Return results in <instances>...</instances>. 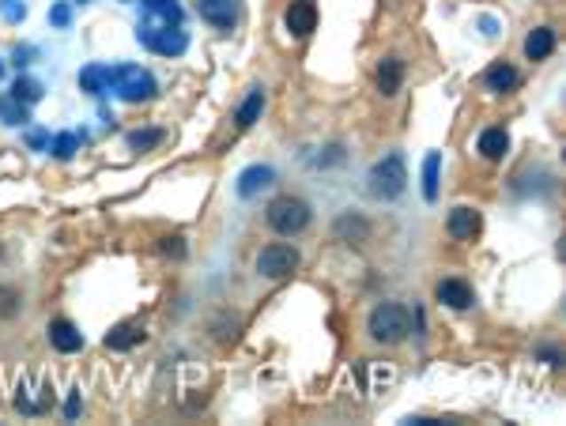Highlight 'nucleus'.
Segmentation results:
<instances>
[{
    "label": "nucleus",
    "mask_w": 566,
    "mask_h": 426,
    "mask_svg": "<svg viewBox=\"0 0 566 426\" xmlns=\"http://www.w3.org/2000/svg\"><path fill=\"white\" fill-rule=\"evenodd\" d=\"M72 151H76V136H72V132H61V136H57V143H53V155H57V159H68Z\"/></svg>",
    "instance_id": "obj_26"
},
{
    "label": "nucleus",
    "mask_w": 566,
    "mask_h": 426,
    "mask_svg": "<svg viewBox=\"0 0 566 426\" xmlns=\"http://www.w3.org/2000/svg\"><path fill=\"white\" fill-rule=\"evenodd\" d=\"M295 268H299V249L287 245V242H272V245H264L257 253V272L264 279H283V275H291Z\"/></svg>",
    "instance_id": "obj_4"
},
{
    "label": "nucleus",
    "mask_w": 566,
    "mask_h": 426,
    "mask_svg": "<svg viewBox=\"0 0 566 426\" xmlns=\"http://www.w3.org/2000/svg\"><path fill=\"white\" fill-rule=\"evenodd\" d=\"M80 4H83V0H80Z\"/></svg>",
    "instance_id": "obj_31"
},
{
    "label": "nucleus",
    "mask_w": 566,
    "mask_h": 426,
    "mask_svg": "<svg viewBox=\"0 0 566 426\" xmlns=\"http://www.w3.org/2000/svg\"><path fill=\"white\" fill-rule=\"evenodd\" d=\"M283 23H287V31H291L295 38H306V35L318 27L314 0H291V8H287V16H283Z\"/></svg>",
    "instance_id": "obj_7"
},
{
    "label": "nucleus",
    "mask_w": 566,
    "mask_h": 426,
    "mask_svg": "<svg viewBox=\"0 0 566 426\" xmlns=\"http://www.w3.org/2000/svg\"><path fill=\"white\" fill-rule=\"evenodd\" d=\"M159 143H162V128H140L129 136V148H137V151H152Z\"/></svg>",
    "instance_id": "obj_23"
},
{
    "label": "nucleus",
    "mask_w": 566,
    "mask_h": 426,
    "mask_svg": "<svg viewBox=\"0 0 566 426\" xmlns=\"http://www.w3.org/2000/svg\"><path fill=\"white\" fill-rule=\"evenodd\" d=\"M483 83H487V91H514V87L521 83V76H517L514 65L499 61V65H491V68L483 72Z\"/></svg>",
    "instance_id": "obj_15"
},
{
    "label": "nucleus",
    "mask_w": 566,
    "mask_h": 426,
    "mask_svg": "<svg viewBox=\"0 0 566 426\" xmlns=\"http://www.w3.org/2000/svg\"><path fill=\"white\" fill-rule=\"evenodd\" d=\"M551 50H555V31H551V27H536V31L525 38L529 61H544V57H551Z\"/></svg>",
    "instance_id": "obj_17"
},
{
    "label": "nucleus",
    "mask_w": 566,
    "mask_h": 426,
    "mask_svg": "<svg viewBox=\"0 0 566 426\" xmlns=\"http://www.w3.org/2000/svg\"><path fill=\"white\" fill-rule=\"evenodd\" d=\"M68 19H72V8H68V4H57V8L50 12V23H53V27H68Z\"/></svg>",
    "instance_id": "obj_28"
},
{
    "label": "nucleus",
    "mask_w": 566,
    "mask_h": 426,
    "mask_svg": "<svg viewBox=\"0 0 566 426\" xmlns=\"http://www.w3.org/2000/svg\"><path fill=\"white\" fill-rule=\"evenodd\" d=\"M438 170H442V155L430 151L423 159V197L427 200H438Z\"/></svg>",
    "instance_id": "obj_19"
},
{
    "label": "nucleus",
    "mask_w": 566,
    "mask_h": 426,
    "mask_svg": "<svg viewBox=\"0 0 566 426\" xmlns=\"http://www.w3.org/2000/svg\"><path fill=\"white\" fill-rule=\"evenodd\" d=\"M137 38L144 42L147 50H155L162 57H177L189 50V38L177 31V27H162V31H137Z\"/></svg>",
    "instance_id": "obj_6"
},
{
    "label": "nucleus",
    "mask_w": 566,
    "mask_h": 426,
    "mask_svg": "<svg viewBox=\"0 0 566 426\" xmlns=\"http://www.w3.org/2000/svg\"><path fill=\"white\" fill-rule=\"evenodd\" d=\"M50 344L61 351V355H76V351L83 347V332L72 325V321L61 317V321H53V325H50Z\"/></svg>",
    "instance_id": "obj_11"
},
{
    "label": "nucleus",
    "mask_w": 566,
    "mask_h": 426,
    "mask_svg": "<svg viewBox=\"0 0 566 426\" xmlns=\"http://www.w3.org/2000/svg\"><path fill=\"white\" fill-rule=\"evenodd\" d=\"M435 298L442 306H450V310H468V306L476 302L472 287L465 283V279H442V283L435 287Z\"/></svg>",
    "instance_id": "obj_8"
},
{
    "label": "nucleus",
    "mask_w": 566,
    "mask_h": 426,
    "mask_svg": "<svg viewBox=\"0 0 566 426\" xmlns=\"http://www.w3.org/2000/svg\"><path fill=\"white\" fill-rule=\"evenodd\" d=\"M374 83H378L381 95H397L400 83H405V61H400V57H385V61L378 65Z\"/></svg>",
    "instance_id": "obj_14"
},
{
    "label": "nucleus",
    "mask_w": 566,
    "mask_h": 426,
    "mask_svg": "<svg viewBox=\"0 0 566 426\" xmlns=\"http://www.w3.org/2000/svg\"><path fill=\"white\" fill-rule=\"evenodd\" d=\"M12 95H16L20 102H38L42 98V87L35 80H16V87H12Z\"/></svg>",
    "instance_id": "obj_24"
},
{
    "label": "nucleus",
    "mask_w": 566,
    "mask_h": 426,
    "mask_svg": "<svg viewBox=\"0 0 566 426\" xmlns=\"http://www.w3.org/2000/svg\"><path fill=\"white\" fill-rule=\"evenodd\" d=\"M80 407H83V404H80V392H72V396H68V404H65V415H68V419H76V415H80Z\"/></svg>",
    "instance_id": "obj_29"
},
{
    "label": "nucleus",
    "mask_w": 566,
    "mask_h": 426,
    "mask_svg": "<svg viewBox=\"0 0 566 426\" xmlns=\"http://www.w3.org/2000/svg\"><path fill=\"white\" fill-rule=\"evenodd\" d=\"M366 234H370V227L359 215H344L336 223V238H344V242H366Z\"/></svg>",
    "instance_id": "obj_20"
},
{
    "label": "nucleus",
    "mask_w": 566,
    "mask_h": 426,
    "mask_svg": "<svg viewBox=\"0 0 566 426\" xmlns=\"http://www.w3.org/2000/svg\"><path fill=\"white\" fill-rule=\"evenodd\" d=\"M476 148H480V155L487 159V163H502L506 151H510V136H506V128H483Z\"/></svg>",
    "instance_id": "obj_13"
},
{
    "label": "nucleus",
    "mask_w": 566,
    "mask_h": 426,
    "mask_svg": "<svg viewBox=\"0 0 566 426\" xmlns=\"http://www.w3.org/2000/svg\"><path fill=\"white\" fill-rule=\"evenodd\" d=\"M200 19H208L212 27H234L238 19V0H197Z\"/></svg>",
    "instance_id": "obj_12"
},
{
    "label": "nucleus",
    "mask_w": 566,
    "mask_h": 426,
    "mask_svg": "<svg viewBox=\"0 0 566 426\" xmlns=\"http://www.w3.org/2000/svg\"><path fill=\"white\" fill-rule=\"evenodd\" d=\"M0 117H4L8 125H23L27 121V102H20L16 95L0 98Z\"/></svg>",
    "instance_id": "obj_22"
},
{
    "label": "nucleus",
    "mask_w": 566,
    "mask_h": 426,
    "mask_svg": "<svg viewBox=\"0 0 566 426\" xmlns=\"http://www.w3.org/2000/svg\"><path fill=\"white\" fill-rule=\"evenodd\" d=\"M144 4H155V0H144Z\"/></svg>",
    "instance_id": "obj_30"
},
{
    "label": "nucleus",
    "mask_w": 566,
    "mask_h": 426,
    "mask_svg": "<svg viewBox=\"0 0 566 426\" xmlns=\"http://www.w3.org/2000/svg\"><path fill=\"white\" fill-rule=\"evenodd\" d=\"M445 230H450L453 238H460V242H472L476 234H480V212L460 204V208H453L450 219H445Z\"/></svg>",
    "instance_id": "obj_10"
},
{
    "label": "nucleus",
    "mask_w": 566,
    "mask_h": 426,
    "mask_svg": "<svg viewBox=\"0 0 566 426\" xmlns=\"http://www.w3.org/2000/svg\"><path fill=\"white\" fill-rule=\"evenodd\" d=\"M264 219L279 238H295V234H303L310 227V204L299 200V197H279V200L268 204Z\"/></svg>",
    "instance_id": "obj_2"
},
{
    "label": "nucleus",
    "mask_w": 566,
    "mask_h": 426,
    "mask_svg": "<svg viewBox=\"0 0 566 426\" xmlns=\"http://www.w3.org/2000/svg\"><path fill=\"white\" fill-rule=\"evenodd\" d=\"M405 185H408V170H405V159L400 155L378 159L366 174V189H370L374 200H397L400 193H405Z\"/></svg>",
    "instance_id": "obj_1"
},
{
    "label": "nucleus",
    "mask_w": 566,
    "mask_h": 426,
    "mask_svg": "<svg viewBox=\"0 0 566 426\" xmlns=\"http://www.w3.org/2000/svg\"><path fill=\"white\" fill-rule=\"evenodd\" d=\"M114 87L117 95L125 102H147L155 95V80L147 68H137V65H125V68H114Z\"/></svg>",
    "instance_id": "obj_5"
},
{
    "label": "nucleus",
    "mask_w": 566,
    "mask_h": 426,
    "mask_svg": "<svg viewBox=\"0 0 566 426\" xmlns=\"http://www.w3.org/2000/svg\"><path fill=\"white\" fill-rule=\"evenodd\" d=\"M16 310H20V295L8 290V287H0V317H12Z\"/></svg>",
    "instance_id": "obj_25"
},
{
    "label": "nucleus",
    "mask_w": 566,
    "mask_h": 426,
    "mask_svg": "<svg viewBox=\"0 0 566 426\" xmlns=\"http://www.w3.org/2000/svg\"><path fill=\"white\" fill-rule=\"evenodd\" d=\"M144 340V329L137 325V321H125V325H117L106 332V347L110 351H129V347H137Z\"/></svg>",
    "instance_id": "obj_16"
},
{
    "label": "nucleus",
    "mask_w": 566,
    "mask_h": 426,
    "mask_svg": "<svg viewBox=\"0 0 566 426\" xmlns=\"http://www.w3.org/2000/svg\"><path fill=\"white\" fill-rule=\"evenodd\" d=\"M110 83H114V68H106V65H91V68L80 72V87L91 91V95L110 91Z\"/></svg>",
    "instance_id": "obj_18"
},
{
    "label": "nucleus",
    "mask_w": 566,
    "mask_h": 426,
    "mask_svg": "<svg viewBox=\"0 0 566 426\" xmlns=\"http://www.w3.org/2000/svg\"><path fill=\"white\" fill-rule=\"evenodd\" d=\"M366 329H370V336H374L378 344H400L408 336V329H412V317H408V310L400 302H381V306H374Z\"/></svg>",
    "instance_id": "obj_3"
},
{
    "label": "nucleus",
    "mask_w": 566,
    "mask_h": 426,
    "mask_svg": "<svg viewBox=\"0 0 566 426\" xmlns=\"http://www.w3.org/2000/svg\"><path fill=\"white\" fill-rule=\"evenodd\" d=\"M162 253H167V257H177V260H182L185 257V245H182V238H177V234H174V238H162Z\"/></svg>",
    "instance_id": "obj_27"
},
{
    "label": "nucleus",
    "mask_w": 566,
    "mask_h": 426,
    "mask_svg": "<svg viewBox=\"0 0 566 426\" xmlns=\"http://www.w3.org/2000/svg\"><path fill=\"white\" fill-rule=\"evenodd\" d=\"M272 182H276V170L272 167H246L242 174H238V197L253 200L261 189H268Z\"/></svg>",
    "instance_id": "obj_9"
},
{
    "label": "nucleus",
    "mask_w": 566,
    "mask_h": 426,
    "mask_svg": "<svg viewBox=\"0 0 566 426\" xmlns=\"http://www.w3.org/2000/svg\"><path fill=\"white\" fill-rule=\"evenodd\" d=\"M261 110H264V91H261V87H253V91H249V98L242 102V110H238V125H242V128H249V125L261 117Z\"/></svg>",
    "instance_id": "obj_21"
}]
</instances>
